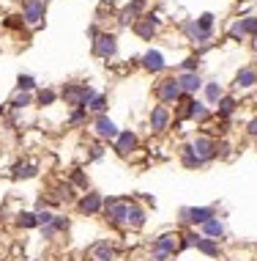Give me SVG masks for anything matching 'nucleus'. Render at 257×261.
Wrapping results in <instances>:
<instances>
[{"mask_svg":"<svg viewBox=\"0 0 257 261\" xmlns=\"http://www.w3.org/2000/svg\"><path fill=\"white\" fill-rule=\"evenodd\" d=\"M246 138L257 140V116H254V118H249V121H246Z\"/></svg>","mask_w":257,"mask_h":261,"instance_id":"43","label":"nucleus"},{"mask_svg":"<svg viewBox=\"0 0 257 261\" xmlns=\"http://www.w3.org/2000/svg\"><path fill=\"white\" fill-rule=\"evenodd\" d=\"M148 223V206L140 204L137 198H128V209H126V231H140Z\"/></svg>","mask_w":257,"mask_h":261,"instance_id":"14","label":"nucleus"},{"mask_svg":"<svg viewBox=\"0 0 257 261\" xmlns=\"http://www.w3.org/2000/svg\"><path fill=\"white\" fill-rule=\"evenodd\" d=\"M36 88H38V83H36V77H33V75H19L17 77V91L36 93Z\"/></svg>","mask_w":257,"mask_h":261,"instance_id":"36","label":"nucleus"},{"mask_svg":"<svg viewBox=\"0 0 257 261\" xmlns=\"http://www.w3.org/2000/svg\"><path fill=\"white\" fill-rule=\"evenodd\" d=\"M88 116H91V113H88L85 108H74V110L69 113V118H66V124H69L71 129H77V126L88 124Z\"/></svg>","mask_w":257,"mask_h":261,"instance_id":"33","label":"nucleus"},{"mask_svg":"<svg viewBox=\"0 0 257 261\" xmlns=\"http://www.w3.org/2000/svg\"><path fill=\"white\" fill-rule=\"evenodd\" d=\"M202 102L208 105V108H216V105H219V99L225 96V88H222L219 83H216V80H211V83H205L202 85Z\"/></svg>","mask_w":257,"mask_h":261,"instance_id":"29","label":"nucleus"},{"mask_svg":"<svg viewBox=\"0 0 257 261\" xmlns=\"http://www.w3.org/2000/svg\"><path fill=\"white\" fill-rule=\"evenodd\" d=\"M189 146H192L194 157L202 159L205 165L216 159V138H213V135H205V132H200V135H194L192 140H189Z\"/></svg>","mask_w":257,"mask_h":261,"instance_id":"9","label":"nucleus"},{"mask_svg":"<svg viewBox=\"0 0 257 261\" xmlns=\"http://www.w3.org/2000/svg\"><path fill=\"white\" fill-rule=\"evenodd\" d=\"M178 85L181 91L186 93V96H194L197 91H202V85H205V80L200 77V72H178Z\"/></svg>","mask_w":257,"mask_h":261,"instance_id":"19","label":"nucleus"},{"mask_svg":"<svg viewBox=\"0 0 257 261\" xmlns=\"http://www.w3.org/2000/svg\"><path fill=\"white\" fill-rule=\"evenodd\" d=\"M254 143H257V140H254Z\"/></svg>","mask_w":257,"mask_h":261,"instance_id":"45","label":"nucleus"},{"mask_svg":"<svg viewBox=\"0 0 257 261\" xmlns=\"http://www.w3.org/2000/svg\"><path fill=\"white\" fill-rule=\"evenodd\" d=\"M181 253V231H161L151 242V261H173Z\"/></svg>","mask_w":257,"mask_h":261,"instance_id":"3","label":"nucleus"},{"mask_svg":"<svg viewBox=\"0 0 257 261\" xmlns=\"http://www.w3.org/2000/svg\"><path fill=\"white\" fill-rule=\"evenodd\" d=\"M235 110H238V99L230 96V93H225V96L219 99V105L213 108V116L219 118V121H230V118L235 116Z\"/></svg>","mask_w":257,"mask_h":261,"instance_id":"23","label":"nucleus"},{"mask_svg":"<svg viewBox=\"0 0 257 261\" xmlns=\"http://www.w3.org/2000/svg\"><path fill=\"white\" fill-rule=\"evenodd\" d=\"M197 231L202 234V237H208V239H216V242H222V239L227 237V225H225V220H222L219 215L211 217V220H205Z\"/></svg>","mask_w":257,"mask_h":261,"instance_id":"22","label":"nucleus"},{"mask_svg":"<svg viewBox=\"0 0 257 261\" xmlns=\"http://www.w3.org/2000/svg\"><path fill=\"white\" fill-rule=\"evenodd\" d=\"M44 198H47V206H50V209H58V206H74L79 198V192L71 187L69 179H52L44 190Z\"/></svg>","mask_w":257,"mask_h":261,"instance_id":"2","label":"nucleus"},{"mask_svg":"<svg viewBox=\"0 0 257 261\" xmlns=\"http://www.w3.org/2000/svg\"><path fill=\"white\" fill-rule=\"evenodd\" d=\"M233 157V143L227 138H219L216 140V159H230Z\"/></svg>","mask_w":257,"mask_h":261,"instance_id":"37","label":"nucleus"},{"mask_svg":"<svg viewBox=\"0 0 257 261\" xmlns=\"http://www.w3.org/2000/svg\"><path fill=\"white\" fill-rule=\"evenodd\" d=\"M93 55L101 58V61H112V58L118 55V39H115L112 33H99V36L93 39Z\"/></svg>","mask_w":257,"mask_h":261,"instance_id":"15","label":"nucleus"},{"mask_svg":"<svg viewBox=\"0 0 257 261\" xmlns=\"http://www.w3.org/2000/svg\"><path fill=\"white\" fill-rule=\"evenodd\" d=\"M99 33H101V30H99V25H91V28H88V36H91V39H96Z\"/></svg>","mask_w":257,"mask_h":261,"instance_id":"44","label":"nucleus"},{"mask_svg":"<svg viewBox=\"0 0 257 261\" xmlns=\"http://www.w3.org/2000/svg\"><path fill=\"white\" fill-rule=\"evenodd\" d=\"M33 96H36V105L38 108H52V105L58 102L60 99V91H55V88H36V93H33Z\"/></svg>","mask_w":257,"mask_h":261,"instance_id":"31","label":"nucleus"},{"mask_svg":"<svg viewBox=\"0 0 257 261\" xmlns=\"http://www.w3.org/2000/svg\"><path fill=\"white\" fill-rule=\"evenodd\" d=\"M38 173H41V165H38V159H17L14 165H11L9 176L14 179V182H30V179H36Z\"/></svg>","mask_w":257,"mask_h":261,"instance_id":"16","label":"nucleus"},{"mask_svg":"<svg viewBox=\"0 0 257 261\" xmlns=\"http://www.w3.org/2000/svg\"><path fill=\"white\" fill-rule=\"evenodd\" d=\"M47 14V0H25L22 3V25L28 28H41Z\"/></svg>","mask_w":257,"mask_h":261,"instance_id":"13","label":"nucleus"},{"mask_svg":"<svg viewBox=\"0 0 257 261\" xmlns=\"http://www.w3.org/2000/svg\"><path fill=\"white\" fill-rule=\"evenodd\" d=\"M107 105H110V102H107L104 93H96V96H93L91 102L85 105V110H88V113H93V116H99V113H107Z\"/></svg>","mask_w":257,"mask_h":261,"instance_id":"34","label":"nucleus"},{"mask_svg":"<svg viewBox=\"0 0 257 261\" xmlns=\"http://www.w3.org/2000/svg\"><path fill=\"white\" fill-rule=\"evenodd\" d=\"M246 36H257V17H241L230 25V39L243 42Z\"/></svg>","mask_w":257,"mask_h":261,"instance_id":"18","label":"nucleus"},{"mask_svg":"<svg viewBox=\"0 0 257 261\" xmlns=\"http://www.w3.org/2000/svg\"><path fill=\"white\" fill-rule=\"evenodd\" d=\"M137 149H140V138H137V132H134V129H120L118 138L112 140V151L118 154L120 159H128Z\"/></svg>","mask_w":257,"mask_h":261,"instance_id":"10","label":"nucleus"},{"mask_svg":"<svg viewBox=\"0 0 257 261\" xmlns=\"http://www.w3.org/2000/svg\"><path fill=\"white\" fill-rule=\"evenodd\" d=\"M200 63H202V61H200V55H192V58H186V61L181 63V69H178V72H197V69H200Z\"/></svg>","mask_w":257,"mask_h":261,"instance_id":"41","label":"nucleus"},{"mask_svg":"<svg viewBox=\"0 0 257 261\" xmlns=\"http://www.w3.org/2000/svg\"><path fill=\"white\" fill-rule=\"evenodd\" d=\"M14 225L19 231H38V220H36V212L30 209H22L14 215Z\"/></svg>","mask_w":257,"mask_h":261,"instance_id":"30","label":"nucleus"},{"mask_svg":"<svg viewBox=\"0 0 257 261\" xmlns=\"http://www.w3.org/2000/svg\"><path fill=\"white\" fill-rule=\"evenodd\" d=\"M197 25H200L202 30H213V14H211V11L200 14V17H197Z\"/></svg>","mask_w":257,"mask_h":261,"instance_id":"42","label":"nucleus"},{"mask_svg":"<svg viewBox=\"0 0 257 261\" xmlns=\"http://www.w3.org/2000/svg\"><path fill=\"white\" fill-rule=\"evenodd\" d=\"M91 132L93 135H96V140H101V143H107L110 146L115 138H118V124L112 121L110 116H107V113H99V116H93L91 118Z\"/></svg>","mask_w":257,"mask_h":261,"instance_id":"7","label":"nucleus"},{"mask_svg":"<svg viewBox=\"0 0 257 261\" xmlns=\"http://www.w3.org/2000/svg\"><path fill=\"white\" fill-rule=\"evenodd\" d=\"M107 143H101V140H96V143H91L88 146V162H101L104 159V154H107V149H104Z\"/></svg>","mask_w":257,"mask_h":261,"instance_id":"35","label":"nucleus"},{"mask_svg":"<svg viewBox=\"0 0 257 261\" xmlns=\"http://www.w3.org/2000/svg\"><path fill=\"white\" fill-rule=\"evenodd\" d=\"M181 28H184V33L189 36V42H194V44H200V47L211 44V39H213V30H202L200 25H197V19H186Z\"/></svg>","mask_w":257,"mask_h":261,"instance_id":"20","label":"nucleus"},{"mask_svg":"<svg viewBox=\"0 0 257 261\" xmlns=\"http://www.w3.org/2000/svg\"><path fill=\"white\" fill-rule=\"evenodd\" d=\"M132 195H104V209H101V220L115 231H126V209Z\"/></svg>","mask_w":257,"mask_h":261,"instance_id":"1","label":"nucleus"},{"mask_svg":"<svg viewBox=\"0 0 257 261\" xmlns=\"http://www.w3.org/2000/svg\"><path fill=\"white\" fill-rule=\"evenodd\" d=\"M178 159H181V165H184L186 171H200V168H205V162L194 157V151H192V146H189V143H184V146H181V151H178Z\"/></svg>","mask_w":257,"mask_h":261,"instance_id":"28","label":"nucleus"},{"mask_svg":"<svg viewBox=\"0 0 257 261\" xmlns=\"http://www.w3.org/2000/svg\"><path fill=\"white\" fill-rule=\"evenodd\" d=\"M132 30L137 33L143 42H151V39L159 33V17H156V14H143L137 22L132 25Z\"/></svg>","mask_w":257,"mask_h":261,"instance_id":"17","label":"nucleus"},{"mask_svg":"<svg viewBox=\"0 0 257 261\" xmlns=\"http://www.w3.org/2000/svg\"><path fill=\"white\" fill-rule=\"evenodd\" d=\"M148 126H151V135H164V132L173 126V110L167 108V105H156V108H151Z\"/></svg>","mask_w":257,"mask_h":261,"instance_id":"12","label":"nucleus"},{"mask_svg":"<svg viewBox=\"0 0 257 261\" xmlns=\"http://www.w3.org/2000/svg\"><path fill=\"white\" fill-rule=\"evenodd\" d=\"M85 256L91 261H118V245L112 239H96L88 245Z\"/></svg>","mask_w":257,"mask_h":261,"instance_id":"11","label":"nucleus"},{"mask_svg":"<svg viewBox=\"0 0 257 261\" xmlns=\"http://www.w3.org/2000/svg\"><path fill=\"white\" fill-rule=\"evenodd\" d=\"M140 66H143L145 72H151V75H159L161 69H164V55H161L159 50H148L143 58H140Z\"/></svg>","mask_w":257,"mask_h":261,"instance_id":"24","label":"nucleus"},{"mask_svg":"<svg viewBox=\"0 0 257 261\" xmlns=\"http://www.w3.org/2000/svg\"><path fill=\"white\" fill-rule=\"evenodd\" d=\"M33 105H36V96H33V93L17 91V93H14V99H11V102H9V108L14 110V113H22V110L33 108Z\"/></svg>","mask_w":257,"mask_h":261,"instance_id":"32","label":"nucleus"},{"mask_svg":"<svg viewBox=\"0 0 257 261\" xmlns=\"http://www.w3.org/2000/svg\"><path fill=\"white\" fill-rule=\"evenodd\" d=\"M38 237H41V242H47V245H52V242H55V239L60 237V234H58V229H55V225H41V229H38Z\"/></svg>","mask_w":257,"mask_h":261,"instance_id":"39","label":"nucleus"},{"mask_svg":"<svg viewBox=\"0 0 257 261\" xmlns=\"http://www.w3.org/2000/svg\"><path fill=\"white\" fill-rule=\"evenodd\" d=\"M143 14H145V0H128L123 9H120L118 22H120V25H134Z\"/></svg>","mask_w":257,"mask_h":261,"instance_id":"21","label":"nucleus"},{"mask_svg":"<svg viewBox=\"0 0 257 261\" xmlns=\"http://www.w3.org/2000/svg\"><path fill=\"white\" fill-rule=\"evenodd\" d=\"M194 250L202 253L205 258H219V256H222V245L216 242V239L202 237V234H200V239H197V242H194Z\"/></svg>","mask_w":257,"mask_h":261,"instance_id":"26","label":"nucleus"},{"mask_svg":"<svg viewBox=\"0 0 257 261\" xmlns=\"http://www.w3.org/2000/svg\"><path fill=\"white\" fill-rule=\"evenodd\" d=\"M153 93H156L159 105H167V108H170V105H178L181 96H184V91H181V85H178V80H175V75L159 80L156 88H153Z\"/></svg>","mask_w":257,"mask_h":261,"instance_id":"8","label":"nucleus"},{"mask_svg":"<svg viewBox=\"0 0 257 261\" xmlns=\"http://www.w3.org/2000/svg\"><path fill=\"white\" fill-rule=\"evenodd\" d=\"M235 91H252L257 85V69H252V66H243V69L235 75Z\"/></svg>","mask_w":257,"mask_h":261,"instance_id":"25","label":"nucleus"},{"mask_svg":"<svg viewBox=\"0 0 257 261\" xmlns=\"http://www.w3.org/2000/svg\"><path fill=\"white\" fill-rule=\"evenodd\" d=\"M211 217H216V206H181L178 209V220L186 229H200Z\"/></svg>","mask_w":257,"mask_h":261,"instance_id":"5","label":"nucleus"},{"mask_svg":"<svg viewBox=\"0 0 257 261\" xmlns=\"http://www.w3.org/2000/svg\"><path fill=\"white\" fill-rule=\"evenodd\" d=\"M96 93L99 91L93 88V85H88V83H66L63 88H60V99L74 110V108H85Z\"/></svg>","mask_w":257,"mask_h":261,"instance_id":"4","label":"nucleus"},{"mask_svg":"<svg viewBox=\"0 0 257 261\" xmlns=\"http://www.w3.org/2000/svg\"><path fill=\"white\" fill-rule=\"evenodd\" d=\"M52 225L58 229V234H66L71 229V217L63 215V212H55V217H52Z\"/></svg>","mask_w":257,"mask_h":261,"instance_id":"38","label":"nucleus"},{"mask_svg":"<svg viewBox=\"0 0 257 261\" xmlns=\"http://www.w3.org/2000/svg\"><path fill=\"white\" fill-rule=\"evenodd\" d=\"M74 209L79 212L82 217H99L101 209H104V195H101L99 190H88V192H79L77 204H74Z\"/></svg>","mask_w":257,"mask_h":261,"instance_id":"6","label":"nucleus"},{"mask_svg":"<svg viewBox=\"0 0 257 261\" xmlns=\"http://www.w3.org/2000/svg\"><path fill=\"white\" fill-rule=\"evenodd\" d=\"M52 217H55V212H52V209H36L38 229H41V225H50V223H52Z\"/></svg>","mask_w":257,"mask_h":261,"instance_id":"40","label":"nucleus"},{"mask_svg":"<svg viewBox=\"0 0 257 261\" xmlns=\"http://www.w3.org/2000/svg\"><path fill=\"white\" fill-rule=\"evenodd\" d=\"M66 179L71 182V187L77 192H88V190H91V176H88L85 168H71L69 173H66Z\"/></svg>","mask_w":257,"mask_h":261,"instance_id":"27","label":"nucleus"}]
</instances>
